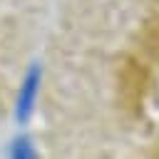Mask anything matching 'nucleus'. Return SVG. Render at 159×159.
<instances>
[{"instance_id": "f03ea898", "label": "nucleus", "mask_w": 159, "mask_h": 159, "mask_svg": "<svg viewBox=\"0 0 159 159\" xmlns=\"http://www.w3.org/2000/svg\"><path fill=\"white\" fill-rule=\"evenodd\" d=\"M7 157L10 159H35L37 149H35V144H32V139L27 134H20L7 144Z\"/></svg>"}, {"instance_id": "f257e3e1", "label": "nucleus", "mask_w": 159, "mask_h": 159, "mask_svg": "<svg viewBox=\"0 0 159 159\" xmlns=\"http://www.w3.org/2000/svg\"><path fill=\"white\" fill-rule=\"evenodd\" d=\"M40 84H42V67L40 65H32L22 82H20V89L15 94V122L17 124H27L30 117L35 114V104H37V97H40Z\"/></svg>"}]
</instances>
